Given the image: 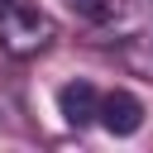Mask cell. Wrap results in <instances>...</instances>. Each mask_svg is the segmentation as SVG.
<instances>
[{
  "instance_id": "1",
  "label": "cell",
  "mask_w": 153,
  "mask_h": 153,
  "mask_svg": "<svg viewBox=\"0 0 153 153\" xmlns=\"http://www.w3.org/2000/svg\"><path fill=\"white\" fill-rule=\"evenodd\" d=\"M57 38L53 14H43L33 0H0V53L5 57H38Z\"/></svg>"
},
{
  "instance_id": "2",
  "label": "cell",
  "mask_w": 153,
  "mask_h": 153,
  "mask_svg": "<svg viewBox=\"0 0 153 153\" xmlns=\"http://www.w3.org/2000/svg\"><path fill=\"white\" fill-rule=\"evenodd\" d=\"M139 124H143V100L139 96H129V91H105L100 96V129L105 134L129 139V134H139Z\"/></svg>"
},
{
  "instance_id": "3",
  "label": "cell",
  "mask_w": 153,
  "mask_h": 153,
  "mask_svg": "<svg viewBox=\"0 0 153 153\" xmlns=\"http://www.w3.org/2000/svg\"><path fill=\"white\" fill-rule=\"evenodd\" d=\"M100 96L105 91H96L91 81H67L57 91V110L72 129H86V124H100Z\"/></svg>"
},
{
  "instance_id": "4",
  "label": "cell",
  "mask_w": 153,
  "mask_h": 153,
  "mask_svg": "<svg viewBox=\"0 0 153 153\" xmlns=\"http://www.w3.org/2000/svg\"><path fill=\"white\" fill-rule=\"evenodd\" d=\"M81 19H110V0H67Z\"/></svg>"
}]
</instances>
